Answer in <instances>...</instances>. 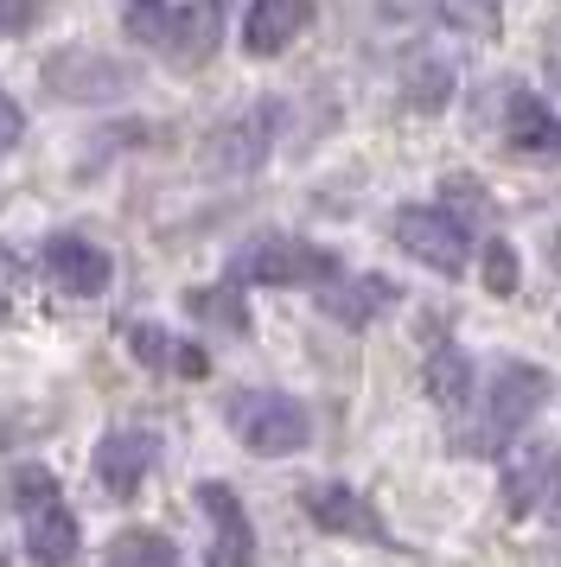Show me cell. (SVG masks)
<instances>
[{
  "label": "cell",
  "mask_w": 561,
  "mask_h": 567,
  "mask_svg": "<svg viewBox=\"0 0 561 567\" xmlns=\"http://www.w3.org/2000/svg\"><path fill=\"white\" fill-rule=\"evenodd\" d=\"M230 434L243 440L262 460H280V453H300L313 440V414L294 402V395H275V389H243L230 402Z\"/></svg>",
  "instance_id": "1"
},
{
  "label": "cell",
  "mask_w": 561,
  "mask_h": 567,
  "mask_svg": "<svg viewBox=\"0 0 561 567\" xmlns=\"http://www.w3.org/2000/svg\"><path fill=\"white\" fill-rule=\"evenodd\" d=\"M332 275H338V256L332 249H319V243H294V236H262V243H249L243 256L230 261V281L243 287H326Z\"/></svg>",
  "instance_id": "2"
},
{
  "label": "cell",
  "mask_w": 561,
  "mask_h": 567,
  "mask_svg": "<svg viewBox=\"0 0 561 567\" xmlns=\"http://www.w3.org/2000/svg\"><path fill=\"white\" fill-rule=\"evenodd\" d=\"M396 243L408 256L434 268V275H459L472 261V224L459 210H440V205H408L396 210Z\"/></svg>",
  "instance_id": "3"
},
{
  "label": "cell",
  "mask_w": 561,
  "mask_h": 567,
  "mask_svg": "<svg viewBox=\"0 0 561 567\" xmlns=\"http://www.w3.org/2000/svg\"><path fill=\"white\" fill-rule=\"evenodd\" d=\"M549 389H555V383H549V370L510 358L504 370L491 377V389H484V434L472 440V446H498L504 434H517V427L549 402Z\"/></svg>",
  "instance_id": "4"
},
{
  "label": "cell",
  "mask_w": 561,
  "mask_h": 567,
  "mask_svg": "<svg viewBox=\"0 0 561 567\" xmlns=\"http://www.w3.org/2000/svg\"><path fill=\"white\" fill-rule=\"evenodd\" d=\"M45 275L58 293H71V300H96L102 287L115 281V261L102 256L90 236H51L45 243Z\"/></svg>",
  "instance_id": "5"
},
{
  "label": "cell",
  "mask_w": 561,
  "mask_h": 567,
  "mask_svg": "<svg viewBox=\"0 0 561 567\" xmlns=\"http://www.w3.org/2000/svg\"><path fill=\"white\" fill-rule=\"evenodd\" d=\"M198 511L211 516V567H249L255 561V529L243 504H236V491L230 485H198Z\"/></svg>",
  "instance_id": "6"
},
{
  "label": "cell",
  "mask_w": 561,
  "mask_h": 567,
  "mask_svg": "<svg viewBox=\"0 0 561 567\" xmlns=\"http://www.w3.org/2000/svg\"><path fill=\"white\" fill-rule=\"evenodd\" d=\"M313 20V0H249L243 13V52L249 58H280Z\"/></svg>",
  "instance_id": "7"
},
{
  "label": "cell",
  "mask_w": 561,
  "mask_h": 567,
  "mask_svg": "<svg viewBox=\"0 0 561 567\" xmlns=\"http://www.w3.org/2000/svg\"><path fill=\"white\" fill-rule=\"evenodd\" d=\"M504 141L510 154H530V159H561V115L536 90H517L504 109Z\"/></svg>",
  "instance_id": "8"
},
{
  "label": "cell",
  "mask_w": 561,
  "mask_h": 567,
  "mask_svg": "<svg viewBox=\"0 0 561 567\" xmlns=\"http://www.w3.org/2000/svg\"><path fill=\"white\" fill-rule=\"evenodd\" d=\"M153 434H141V427H122V434H109L96 446V478L102 491H115V497H134L141 491V478L153 472Z\"/></svg>",
  "instance_id": "9"
},
{
  "label": "cell",
  "mask_w": 561,
  "mask_h": 567,
  "mask_svg": "<svg viewBox=\"0 0 561 567\" xmlns=\"http://www.w3.org/2000/svg\"><path fill=\"white\" fill-rule=\"evenodd\" d=\"M306 516L319 523V529H332V536H364V542H382V523L377 511L357 497V491L345 485H319L313 497H306Z\"/></svg>",
  "instance_id": "10"
},
{
  "label": "cell",
  "mask_w": 561,
  "mask_h": 567,
  "mask_svg": "<svg viewBox=\"0 0 561 567\" xmlns=\"http://www.w3.org/2000/svg\"><path fill=\"white\" fill-rule=\"evenodd\" d=\"M555 485H561V453H549V446L517 453V460H510V472H504V511L510 516H530Z\"/></svg>",
  "instance_id": "11"
},
{
  "label": "cell",
  "mask_w": 561,
  "mask_h": 567,
  "mask_svg": "<svg viewBox=\"0 0 561 567\" xmlns=\"http://www.w3.org/2000/svg\"><path fill=\"white\" fill-rule=\"evenodd\" d=\"M26 555L39 567H71L76 561V516L64 511L58 497L26 516Z\"/></svg>",
  "instance_id": "12"
},
{
  "label": "cell",
  "mask_w": 561,
  "mask_h": 567,
  "mask_svg": "<svg viewBox=\"0 0 561 567\" xmlns=\"http://www.w3.org/2000/svg\"><path fill=\"white\" fill-rule=\"evenodd\" d=\"M122 32L134 45H153V52L178 58V39H185V13L173 0H128L122 7Z\"/></svg>",
  "instance_id": "13"
},
{
  "label": "cell",
  "mask_w": 561,
  "mask_h": 567,
  "mask_svg": "<svg viewBox=\"0 0 561 567\" xmlns=\"http://www.w3.org/2000/svg\"><path fill=\"white\" fill-rule=\"evenodd\" d=\"M319 307H326L338 326H370L382 307H396V287L382 281V275H357V281H345V287H326Z\"/></svg>",
  "instance_id": "14"
},
{
  "label": "cell",
  "mask_w": 561,
  "mask_h": 567,
  "mask_svg": "<svg viewBox=\"0 0 561 567\" xmlns=\"http://www.w3.org/2000/svg\"><path fill=\"white\" fill-rule=\"evenodd\" d=\"M421 389L434 395V409H466V389H472V358L459 344H434L428 363H421Z\"/></svg>",
  "instance_id": "15"
},
{
  "label": "cell",
  "mask_w": 561,
  "mask_h": 567,
  "mask_svg": "<svg viewBox=\"0 0 561 567\" xmlns=\"http://www.w3.org/2000/svg\"><path fill=\"white\" fill-rule=\"evenodd\" d=\"M128 344H134V358L141 363H160V370H178V377H211V358H204L198 344H178V338H166L160 326H134L128 332Z\"/></svg>",
  "instance_id": "16"
},
{
  "label": "cell",
  "mask_w": 561,
  "mask_h": 567,
  "mask_svg": "<svg viewBox=\"0 0 561 567\" xmlns=\"http://www.w3.org/2000/svg\"><path fill=\"white\" fill-rule=\"evenodd\" d=\"M109 567H178V548L160 529H128L109 542Z\"/></svg>",
  "instance_id": "17"
},
{
  "label": "cell",
  "mask_w": 561,
  "mask_h": 567,
  "mask_svg": "<svg viewBox=\"0 0 561 567\" xmlns=\"http://www.w3.org/2000/svg\"><path fill=\"white\" fill-rule=\"evenodd\" d=\"M447 90H453L447 64H415V71L402 78V96H408L415 109H421V115H434V109L447 103Z\"/></svg>",
  "instance_id": "18"
},
{
  "label": "cell",
  "mask_w": 561,
  "mask_h": 567,
  "mask_svg": "<svg viewBox=\"0 0 561 567\" xmlns=\"http://www.w3.org/2000/svg\"><path fill=\"white\" fill-rule=\"evenodd\" d=\"M479 275H484V287L504 300V293H517V281H523V268H517V249L510 243H484L479 249Z\"/></svg>",
  "instance_id": "19"
},
{
  "label": "cell",
  "mask_w": 561,
  "mask_h": 567,
  "mask_svg": "<svg viewBox=\"0 0 561 567\" xmlns=\"http://www.w3.org/2000/svg\"><path fill=\"white\" fill-rule=\"evenodd\" d=\"M192 312H198V319H217L224 332H243V312H236V293H230V287H211V293H192Z\"/></svg>",
  "instance_id": "20"
},
{
  "label": "cell",
  "mask_w": 561,
  "mask_h": 567,
  "mask_svg": "<svg viewBox=\"0 0 561 567\" xmlns=\"http://www.w3.org/2000/svg\"><path fill=\"white\" fill-rule=\"evenodd\" d=\"M13 497H20V511L32 516L39 504L58 497V478H51V472H20V478H13Z\"/></svg>",
  "instance_id": "21"
},
{
  "label": "cell",
  "mask_w": 561,
  "mask_h": 567,
  "mask_svg": "<svg viewBox=\"0 0 561 567\" xmlns=\"http://www.w3.org/2000/svg\"><path fill=\"white\" fill-rule=\"evenodd\" d=\"M45 13V0H0V32H26Z\"/></svg>",
  "instance_id": "22"
},
{
  "label": "cell",
  "mask_w": 561,
  "mask_h": 567,
  "mask_svg": "<svg viewBox=\"0 0 561 567\" xmlns=\"http://www.w3.org/2000/svg\"><path fill=\"white\" fill-rule=\"evenodd\" d=\"M20 134H26V115H20V103H13V96L0 90V154H7V147H13Z\"/></svg>",
  "instance_id": "23"
},
{
  "label": "cell",
  "mask_w": 561,
  "mask_h": 567,
  "mask_svg": "<svg viewBox=\"0 0 561 567\" xmlns=\"http://www.w3.org/2000/svg\"><path fill=\"white\" fill-rule=\"evenodd\" d=\"M13 275H20V268L0 256V312H7V300H13Z\"/></svg>",
  "instance_id": "24"
},
{
  "label": "cell",
  "mask_w": 561,
  "mask_h": 567,
  "mask_svg": "<svg viewBox=\"0 0 561 567\" xmlns=\"http://www.w3.org/2000/svg\"><path fill=\"white\" fill-rule=\"evenodd\" d=\"M549 261H555V268H561V230H555V256H549Z\"/></svg>",
  "instance_id": "25"
}]
</instances>
